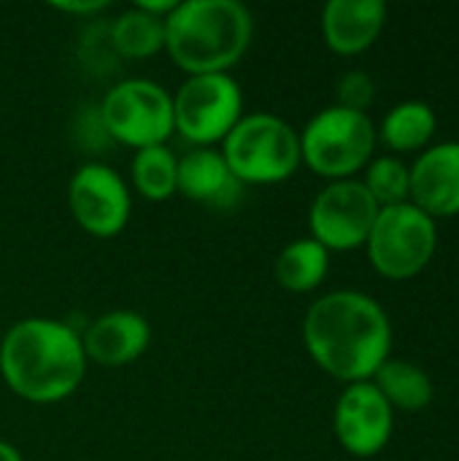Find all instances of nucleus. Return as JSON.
Returning a JSON list of instances; mask_svg holds the SVG:
<instances>
[{
	"label": "nucleus",
	"instance_id": "1",
	"mask_svg": "<svg viewBox=\"0 0 459 461\" xmlns=\"http://www.w3.org/2000/svg\"><path fill=\"white\" fill-rule=\"evenodd\" d=\"M303 343L327 375L360 384L371 381L390 359L392 324L373 297L341 289L319 297L308 308Z\"/></svg>",
	"mask_w": 459,
	"mask_h": 461
},
{
	"label": "nucleus",
	"instance_id": "2",
	"mask_svg": "<svg viewBox=\"0 0 459 461\" xmlns=\"http://www.w3.org/2000/svg\"><path fill=\"white\" fill-rule=\"evenodd\" d=\"M87 365L81 335L57 319H22L0 340V375L5 386L35 405L70 397L81 386Z\"/></svg>",
	"mask_w": 459,
	"mask_h": 461
},
{
	"label": "nucleus",
	"instance_id": "3",
	"mask_svg": "<svg viewBox=\"0 0 459 461\" xmlns=\"http://www.w3.org/2000/svg\"><path fill=\"white\" fill-rule=\"evenodd\" d=\"M252 35L254 19L238 0H181L165 16V51L189 76L227 73Z\"/></svg>",
	"mask_w": 459,
	"mask_h": 461
},
{
	"label": "nucleus",
	"instance_id": "4",
	"mask_svg": "<svg viewBox=\"0 0 459 461\" xmlns=\"http://www.w3.org/2000/svg\"><path fill=\"white\" fill-rule=\"evenodd\" d=\"M219 151L241 184H281L303 162L300 132L273 113H243Z\"/></svg>",
	"mask_w": 459,
	"mask_h": 461
},
{
	"label": "nucleus",
	"instance_id": "5",
	"mask_svg": "<svg viewBox=\"0 0 459 461\" xmlns=\"http://www.w3.org/2000/svg\"><path fill=\"white\" fill-rule=\"evenodd\" d=\"M376 138L379 132L368 113L330 105L300 132V157L314 173L344 181L371 162Z\"/></svg>",
	"mask_w": 459,
	"mask_h": 461
},
{
	"label": "nucleus",
	"instance_id": "6",
	"mask_svg": "<svg viewBox=\"0 0 459 461\" xmlns=\"http://www.w3.org/2000/svg\"><path fill=\"white\" fill-rule=\"evenodd\" d=\"M100 122L111 138L135 151L165 146V140L176 132L173 95L149 78L119 81L103 95Z\"/></svg>",
	"mask_w": 459,
	"mask_h": 461
},
{
	"label": "nucleus",
	"instance_id": "7",
	"mask_svg": "<svg viewBox=\"0 0 459 461\" xmlns=\"http://www.w3.org/2000/svg\"><path fill=\"white\" fill-rule=\"evenodd\" d=\"M176 132L195 149H214L243 119V92L230 73L189 76L173 95Z\"/></svg>",
	"mask_w": 459,
	"mask_h": 461
},
{
	"label": "nucleus",
	"instance_id": "8",
	"mask_svg": "<svg viewBox=\"0 0 459 461\" xmlns=\"http://www.w3.org/2000/svg\"><path fill=\"white\" fill-rule=\"evenodd\" d=\"M365 246L373 267L381 276L403 281L422 273L433 259L438 246V227L430 213L409 200L379 211Z\"/></svg>",
	"mask_w": 459,
	"mask_h": 461
},
{
	"label": "nucleus",
	"instance_id": "9",
	"mask_svg": "<svg viewBox=\"0 0 459 461\" xmlns=\"http://www.w3.org/2000/svg\"><path fill=\"white\" fill-rule=\"evenodd\" d=\"M379 203L371 197L363 181L344 178L327 184L308 213L311 238L327 251H349L368 243V235L379 216Z\"/></svg>",
	"mask_w": 459,
	"mask_h": 461
},
{
	"label": "nucleus",
	"instance_id": "10",
	"mask_svg": "<svg viewBox=\"0 0 459 461\" xmlns=\"http://www.w3.org/2000/svg\"><path fill=\"white\" fill-rule=\"evenodd\" d=\"M68 208L92 238H116L130 221V189L124 178L100 162L81 165L68 184Z\"/></svg>",
	"mask_w": 459,
	"mask_h": 461
},
{
	"label": "nucleus",
	"instance_id": "11",
	"mask_svg": "<svg viewBox=\"0 0 459 461\" xmlns=\"http://www.w3.org/2000/svg\"><path fill=\"white\" fill-rule=\"evenodd\" d=\"M395 411L371 381L349 384L335 402V438L360 459L376 456L392 438Z\"/></svg>",
	"mask_w": 459,
	"mask_h": 461
},
{
	"label": "nucleus",
	"instance_id": "12",
	"mask_svg": "<svg viewBox=\"0 0 459 461\" xmlns=\"http://www.w3.org/2000/svg\"><path fill=\"white\" fill-rule=\"evenodd\" d=\"M149 343H151V327L135 311L103 313L81 335L87 362H95L100 367H124L141 359Z\"/></svg>",
	"mask_w": 459,
	"mask_h": 461
},
{
	"label": "nucleus",
	"instance_id": "13",
	"mask_svg": "<svg viewBox=\"0 0 459 461\" xmlns=\"http://www.w3.org/2000/svg\"><path fill=\"white\" fill-rule=\"evenodd\" d=\"M411 170V203L425 213H459V140L427 149Z\"/></svg>",
	"mask_w": 459,
	"mask_h": 461
},
{
	"label": "nucleus",
	"instance_id": "14",
	"mask_svg": "<svg viewBox=\"0 0 459 461\" xmlns=\"http://www.w3.org/2000/svg\"><path fill=\"white\" fill-rule=\"evenodd\" d=\"M384 22V0H330L322 11V35L335 54L352 57L373 46Z\"/></svg>",
	"mask_w": 459,
	"mask_h": 461
},
{
	"label": "nucleus",
	"instance_id": "15",
	"mask_svg": "<svg viewBox=\"0 0 459 461\" xmlns=\"http://www.w3.org/2000/svg\"><path fill=\"white\" fill-rule=\"evenodd\" d=\"M179 194L192 203L227 208L238 203L243 184L233 176L219 149H192L179 157Z\"/></svg>",
	"mask_w": 459,
	"mask_h": 461
},
{
	"label": "nucleus",
	"instance_id": "16",
	"mask_svg": "<svg viewBox=\"0 0 459 461\" xmlns=\"http://www.w3.org/2000/svg\"><path fill=\"white\" fill-rule=\"evenodd\" d=\"M381 397L390 402V408H400V411H422L433 402V381L430 375L417 367L414 362H403V359H387L373 381H371Z\"/></svg>",
	"mask_w": 459,
	"mask_h": 461
},
{
	"label": "nucleus",
	"instance_id": "17",
	"mask_svg": "<svg viewBox=\"0 0 459 461\" xmlns=\"http://www.w3.org/2000/svg\"><path fill=\"white\" fill-rule=\"evenodd\" d=\"M330 270V251L314 238L292 240L276 257V281L289 292H311L317 289Z\"/></svg>",
	"mask_w": 459,
	"mask_h": 461
},
{
	"label": "nucleus",
	"instance_id": "18",
	"mask_svg": "<svg viewBox=\"0 0 459 461\" xmlns=\"http://www.w3.org/2000/svg\"><path fill=\"white\" fill-rule=\"evenodd\" d=\"M111 43L127 59H146L165 51V19L133 5L111 24Z\"/></svg>",
	"mask_w": 459,
	"mask_h": 461
},
{
	"label": "nucleus",
	"instance_id": "19",
	"mask_svg": "<svg viewBox=\"0 0 459 461\" xmlns=\"http://www.w3.org/2000/svg\"><path fill=\"white\" fill-rule=\"evenodd\" d=\"M130 173L135 192L149 203H165L179 189V157L168 146H149L135 151Z\"/></svg>",
	"mask_w": 459,
	"mask_h": 461
},
{
	"label": "nucleus",
	"instance_id": "20",
	"mask_svg": "<svg viewBox=\"0 0 459 461\" xmlns=\"http://www.w3.org/2000/svg\"><path fill=\"white\" fill-rule=\"evenodd\" d=\"M436 111L422 100H406L395 105L381 122V140L395 151L422 149L436 132Z\"/></svg>",
	"mask_w": 459,
	"mask_h": 461
},
{
	"label": "nucleus",
	"instance_id": "21",
	"mask_svg": "<svg viewBox=\"0 0 459 461\" xmlns=\"http://www.w3.org/2000/svg\"><path fill=\"white\" fill-rule=\"evenodd\" d=\"M363 184L379 203V208L400 205L411 197V170L398 157H376L373 162H368Z\"/></svg>",
	"mask_w": 459,
	"mask_h": 461
},
{
	"label": "nucleus",
	"instance_id": "22",
	"mask_svg": "<svg viewBox=\"0 0 459 461\" xmlns=\"http://www.w3.org/2000/svg\"><path fill=\"white\" fill-rule=\"evenodd\" d=\"M376 97V84L365 70H349L338 81V105L349 111L365 113V108Z\"/></svg>",
	"mask_w": 459,
	"mask_h": 461
},
{
	"label": "nucleus",
	"instance_id": "23",
	"mask_svg": "<svg viewBox=\"0 0 459 461\" xmlns=\"http://www.w3.org/2000/svg\"><path fill=\"white\" fill-rule=\"evenodd\" d=\"M54 8L62 14H95V11L106 8V3L103 0H81V3L68 0V3H54Z\"/></svg>",
	"mask_w": 459,
	"mask_h": 461
},
{
	"label": "nucleus",
	"instance_id": "24",
	"mask_svg": "<svg viewBox=\"0 0 459 461\" xmlns=\"http://www.w3.org/2000/svg\"><path fill=\"white\" fill-rule=\"evenodd\" d=\"M0 461H24V459H22V454H19L11 443H3V440H0Z\"/></svg>",
	"mask_w": 459,
	"mask_h": 461
}]
</instances>
